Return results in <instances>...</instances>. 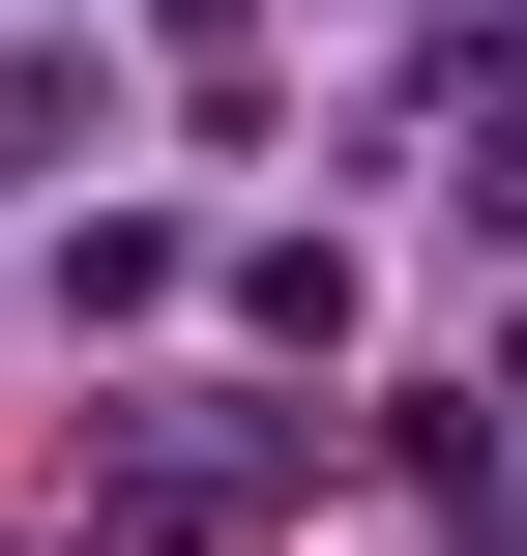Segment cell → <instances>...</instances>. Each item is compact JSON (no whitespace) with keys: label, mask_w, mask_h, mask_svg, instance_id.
I'll return each instance as SVG.
<instances>
[{"label":"cell","mask_w":527,"mask_h":556,"mask_svg":"<svg viewBox=\"0 0 527 556\" xmlns=\"http://www.w3.org/2000/svg\"><path fill=\"white\" fill-rule=\"evenodd\" d=\"M264 498H323V410L176 381V410H117V440H88V556H235Z\"/></svg>","instance_id":"6da1fadb"},{"label":"cell","mask_w":527,"mask_h":556,"mask_svg":"<svg viewBox=\"0 0 527 556\" xmlns=\"http://www.w3.org/2000/svg\"><path fill=\"white\" fill-rule=\"evenodd\" d=\"M469 205H499V235H527V88H499V117H469Z\"/></svg>","instance_id":"7a4b0ae2"},{"label":"cell","mask_w":527,"mask_h":556,"mask_svg":"<svg viewBox=\"0 0 527 556\" xmlns=\"http://www.w3.org/2000/svg\"><path fill=\"white\" fill-rule=\"evenodd\" d=\"M147 29H235V0H147Z\"/></svg>","instance_id":"3957f363"}]
</instances>
